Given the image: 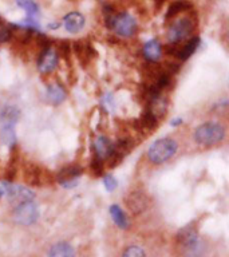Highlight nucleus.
<instances>
[{
  "label": "nucleus",
  "mask_w": 229,
  "mask_h": 257,
  "mask_svg": "<svg viewBox=\"0 0 229 257\" xmlns=\"http://www.w3.org/2000/svg\"><path fill=\"white\" fill-rule=\"evenodd\" d=\"M177 245L185 257H201L204 245L197 229L193 225H186L177 233Z\"/></svg>",
  "instance_id": "nucleus-1"
},
{
  "label": "nucleus",
  "mask_w": 229,
  "mask_h": 257,
  "mask_svg": "<svg viewBox=\"0 0 229 257\" xmlns=\"http://www.w3.org/2000/svg\"><path fill=\"white\" fill-rule=\"evenodd\" d=\"M106 16V24L108 28H111L117 35L121 38H132L137 32V22L128 12L122 14H114L112 10L107 11L104 10Z\"/></svg>",
  "instance_id": "nucleus-2"
},
{
  "label": "nucleus",
  "mask_w": 229,
  "mask_h": 257,
  "mask_svg": "<svg viewBox=\"0 0 229 257\" xmlns=\"http://www.w3.org/2000/svg\"><path fill=\"white\" fill-rule=\"evenodd\" d=\"M224 138L225 128L218 122H206L198 126L194 132V141L197 144L205 145V146L220 144Z\"/></svg>",
  "instance_id": "nucleus-3"
},
{
  "label": "nucleus",
  "mask_w": 229,
  "mask_h": 257,
  "mask_svg": "<svg viewBox=\"0 0 229 257\" xmlns=\"http://www.w3.org/2000/svg\"><path fill=\"white\" fill-rule=\"evenodd\" d=\"M177 153V142L170 138H162L156 141L149 148L148 157L150 162L156 165H161L169 161Z\"/></svg>",
  "instance_id": "nucleus-4"
},
{
  "label": "nucleus",
  "mask_w": 229,
  "mask_h": 257,
  "mask_svg": "<svg viewBox=\"0 0 229 257\" xmlns=\"http://www.w3.org/2000/svg\"><path fill=\"white\" fill-rule=\"evenodd\" d=\"M194 26V20L189 16L174 20L168 30V40L172 44L180 43L181 40L186 39L192 34Z\"/></svg>",
  "instance_id": "nucleus-5"
},
{
  "label": "nucleus",
  "mask_w": 229,
  "mask_h": 257,
  "mask_svg": "<svg viewBox=\"0 0 229 257\" xmlns=\"http://www.w3.org/2000/svg\"><path fill=\"white\" fill-rule=\"evenodd\" d=\"M39 217V209L32 201L19 204L14 209V218L20 225H32Z\"/></svg>",
  "instance_id": "nucleus-6"
},
{
  "label": "nucleus",
  "mask_w": 229,
  "mask_h": 257,
  "mask_svg": "<svg viewBox=\"0 0 229 257\" xmlns=\"http://www.w3.org/2000/svg\"><path fill=\"white\" fill-rule=\"evenodd\" d=\"M4 190L7 193L8 201L10 204L15 208L19 204L27 202V201L34 200V192L26 186H20V185H11L4 184Z\"/></svg>",
  "instance_id": "nucleus-7"
},
{
  "label": "nucleus",
  "mask_w": 229,
  "mask_h": 257,
  "mask_svg": "<svg viewBox=\"0 0 229 257\" xmlns=\"http://www.w3.org/2000/svg\"><path fill=\"white\" fill-rule=\"evenodd\" d=\"M125 204L133 214H141L148 209L150 200L146 193L137 189V190H132L125 197Z\"/></svg>",
  "instance_id": "nucleus-8"
},
{
  "label": "nucleus",
  "mask_w": 229,
  "mask_h": 257,
  "mask_svg": "<svg viewBox=\"0 0 229 257\" xmlns=\"http://www.w3.org/2000/svg\"><path fill=\"white\" fill-rule=\"evenodd\" d=\"M58 64V52L51 47H44L38 58V68L42 74H50Z\"/></svg>",
  "instance_id": "nucleus-9"
},
{
  "label": "nucleus",
  "mask_w": 229,
  "mask_h": 257,
  "mask_svg": "<svg viewBox=\"0 0 229 257\" xmlns=\"http://www.w3.org/2000/svg\"><path fill=\"white\" fill-rule=\"evenodd\" d=\"M82 176V169L79 166H66L58 173V181L64 188H72L78 182V178Z\"/></svg>",
  "instance_id": "nucleus-10"
},
{
  "label": "nucleus",
  "mask_w": 229,
  "mask_h": 257,
  "mask_svg": "<svg viewBox=\"0 0 229 257\" xmlns=\"http://www.w3.org/2000/svg\"><path fill=\"white\" fill-rule=\"evenodd\" d=\"M84 23H86L84 16L79 12H70L63 18L64 28L70 34H78L79 31H82L84 27Z\"/></svg>",
  "instance_id": "nucleus-11"
},
{
  "label": "nucleus",
  "mask_w": 229,
  "mask_h": 257,
  "mask_svg": "<svg viewBox=\"0 0 229 257\" xmlns=\"http://www.w3.org/2000/svg\"><path fill=\"white\" fill-rule=\"evenodd\" d=\"M92 148H94V156L100 158L102 161H106L111 154L114 144L106 137H98L92 145Z\"/></svg>",
  "instance_id": "nucleus-12"
},
{
  "label": "nucleus",
  "mask_w": 229,
  "mask_h": 257,
  "mask_svg": "<svg viewBox=\"0 0 229 257\" xmlns=\"http://www.w3.org/2000/svg\"><path fill=\"white\" fill-rule=\"evenodd\" d=\"M142 52H144L145 59L148 60V62L156 63V62L160 60L161 54H162V47H161V44L158 40L152 39L144 44Z\"/></svg>",
  "instance_id": "nucleus-13"
},
{
  "label": "nucleus",
  "mask_w": 229,
  "mask_h": 257,
  "mask_svg": "<svg viewBox=\"0 0 229 257\" xmlns=\"http://www.w3.org/2000/svg\"><path fill=\"white\" fill-rule=\"evenodd\" d=\"M20 116L19 108L15 106H4L0 110V126H15Z\"/></svg>",
  "instance_id": "nucleus-14"
},
{
  "label": "nucleus",
  "mask_w": 229,
  "mask_h": 257,
  "mask_svg": "<svg viewBox=\"0 0 229 257\" xmlns=\"http://www.w3.org/2000/svg\"><path fill=\"white\" fill-rule=\"evenodd\" d=\"M48 257H75V252L67 242H58L48 250Z\"/></svg>",
  "instance_id": "nucleus-15"
},
{
  "label": "nucleus",
  "mask_w": 229,
  "mask_h": 257,
  "mask_svg": "<svg viewBox=\"0 0 229 257\" xmlns=\"http://www.w3.org/2000/svg\"><path fill=\"white\" fill-rule=\"evenodd\" d=\"M47 99L52 104H59L66 99L64 88L58 83H52L47 87Z\"/></svg>",
  "instance_id": "nucleus-16"
},
{
  "label": "nucleus",
  "mask_w": 229,
  "mask_h": 257,
  "mask_svg": "<svg viewBox=\"0 0 229 257\" xmlns=\"http://www.w3.org/2000/svg\"><path fill=\"white\" fill-rule=\"evenodd\" d=\"M198 43H200V39H198L197 36H194L192 39H189L188 42H186V44L182 46V47L177 51V56H178L181 60H188L189 58L196 52L197 47H198Z\"/></svg>",
  "instance_id": "nucleus-17"
},
{
  "label": "nucleus",
  "mask_w": 229,
  "mask_h": 257,
  "mask_svg": "<svg viewBox=\"0 0 229 257\" xmlns=\"http://www.w3.org/2000/svg\"><path fill=\"white\" fill-rule=\"evenodd\" d=\"M110 214H111L112 221L116 222V225L121 229H128L129 221L124 210L118 206V205H111L110 206Z\"/></svg>",
  "instance_id": "nucleus-18"
},
{
  "label": "nucleus",
  "mask_w": 229,
  "mask_h": 257,
  "mask_svg": "<svg viewBox=\"0 0 229 257\" xmlns=\"http://www.w3.org/2000/svg\"><path fill=\"white\" fill-rule=\"evenodd\" d=\"M157 124H158V118H157L150 110L146 108L144 114H142V116H141V119L138 120V126H140V128H142V130H149V132H150V130L157 127Z\"/></svg>",
  "instance_id": "nucleus-19"
},
{
  "label": "nucleus",
  "mask_w": 229,
  "mask_h": 257,
  "mask_svg": "<svg viewBox=\"0 0 229 257\" xmlns=\"http://www.w3.org/2000/svg\"><path fill=\"white\" fill-rule=\"evenodd\" d=\"M0 138L3 141V144L8 145V146H14L16 142L14 126H0Z\"/></svg>",
  "instance_id": "nucleus-20"
},
{
  "label": "nucleus",
  "mask_w": 229,
  "mask_h": 257,
  "mask_svg": "<svg viewBox=\"0 0 229 257\" xmlns=\"http://www.w3.org/2000/svg\"><path fill=\"white\" fill-rule=\"evenodd\" d=\"M24 178L27 180L28 184L40 185L42 184L43 174H42V170H40V168H38V166H28L27 174L24 176Z\"/></svg>",
  "instance_id": "nucleus-21"
},
{
  "label": "nucleus",
  "mask_w": 229,
  "mask_h": 257,
  "mask_svg": "<svg viewBox=\"0 0 229 257\" xmlns=\"http://www.w3.org/2000/svg\"><path fill=\"white\" fill-rule=\"evenodd\" d=\"M16 4L19 6L22 10L27 12V15L30 16V19H32L34 16L39 14V7L34 0H16Z\"/></svg>",
  "instance_id": "nucleus-22"
},
{
  "label": "nucleus",
  "mask_w": 229,
  "mask_h": 257,
  "mask_svg": "<svg viewBox=\"0 0 229 257\" xmlns=\"http://www.w3.org/2000/svg\"><path fill=\"white\" fill-rule=\"evenodd\" d=\"M190 4L188 2H184V0H178V2H174V3L170 4L168 12H166V18H172V16H176L177 14H180L182 11H186Z\"/></svg>",
  "instance_id": "nucleus-23"
},
{
  "label": "nucleus",
  "mask_w": 229,
  "mask_h": 257,
  "mask_svg": "<svg viewBox=\"0 0 229 257\" xmlns=\"http://www.w3.org/2000/svg\"><path fill=\"white\" fill-rule=\"evenodd\" d=\"M12 38V31L10 26L4 24L2 20H0V43H7L10 42Z\"/></svg>",
  "instance_id": "nucleus-24"
},
{
  "label": "nucleus",
  "mask_w": 229,
  "mask_h": 257,
  "mask_svg": "<svg viewBox=\"0 0 229 257\" xmlns=\"http://www.w3.org/2000/svg\"><path fill=\"white\" fill-rule=\"evenodd\" d=\"M122 257H146V253H145L144 249L140 248V246L133 245V246H129V248L125 250Z\"/></svg>",
  "instance_id": "nucleus-25"
},
{
  "label": "nucleus",
  "mask_w": 229,
  "mask_h": 257,
  "mask_svg": "<svg viewBox=\"0 0 229 257\" xmlns=\"http://www.w3.org/2000/svg\"><path fill=\"white\" fill-rule=\"evenodd\" d=\"M103 184H104V188H106V190H107V192H114V190L117 189V185H118V182H117L116 177L111 176V174H107V176H104Z\"/></svg>",
  "instance_id": "nucleus-26"
},
{
  "label": "nucleus",
  "mask_w": 229,
  "mask_h": 257,
  "mask_svg": "<svg viewBox=\"0 0 229 257\" xmlns=\"http://www.w3.org/2000/svg\"><path fill=\"white\" fill-rule=\"evenodd\" d=\"M91 169L95 176H100V173L103 172V161L94 156L91 161Z\"/></svg>",
  "instance_id": "nucleus-27"
},
{
  "label": "nucleus",
  "mask_w": 229,
  "mask_h": 257,
  "mask_svg": "<svg viewBox=\"0 0 229 257\" xmlns=\"http://www.w3.org/2000/svg\"><path fill=\"white\" fill-rule=\"evenodd\" d=\"M3 196V192H2V190H0V197Z\"/></svg>",
  "instance_id": "nucleus-28"
}]
</instances>
